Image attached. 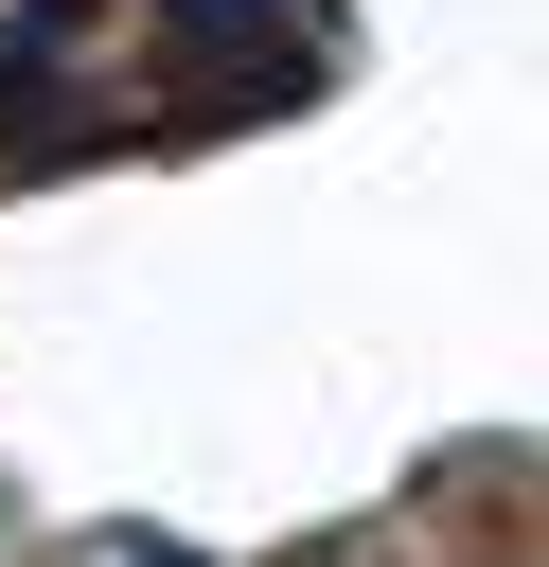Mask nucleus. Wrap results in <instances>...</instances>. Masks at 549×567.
I'll return each instance as SVG.
<instances>
[{"label": "nucleus", "mask_w": 549, "mask_h": 567, "mask_svg": "<svg viewBox=\"0 0 549 567\" xmlns=\"http://www.w3.org/2000/svg\"><path fill=\"white\" fill-rule=\"evenodd\" d=\"M106 35V0H18V35H0V71H71Z\"/></svg>", "instance_id": "1"}, {"label": "nucleus", "mask_w": 549, "mask_h": 567, "mask_svg": "<svg viewBox=\"0 0 549 567\" xmlns=\"http://www.w3.org/2000/svg\"><path fill=\"white\" fill-rule=\"evenodd\" d=\"M230 18H319V0H159V35H230Z\"/></svg>", "instance_id": "2"}, {"label": "nucleus", "mask_w": 549, "mask_h": 567, "mask_svg": "<svg viewBox=\"0 0 549 567\" xmlns=\"http://www.w3.org/2000/svg\"><path fill=\"white\" fill-rule=\"evenodd\" d=\"M124 567H195V549H124Z\"/></svg>", "instance_id": "3"}]
</instances>
